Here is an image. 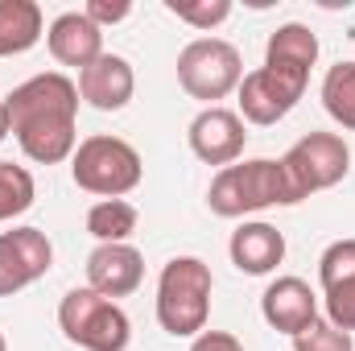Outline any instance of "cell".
I'll use <instances>...</instances> for the list:
<instances>
[{
  "instance_id": "obj_1",
  "label": "cell",
  "mask_w": 355,
  "mask_h": 351,
  "mask_svg": "<svg viewBox=\"0 0 355 351\" xmlns=\"http://www.w3.org/2000/svg\"><path fill=\"white\" fill-rule=\"evenodd\" d=\"M8 103V120H12V137L21 145V153L37 166H58L67 157H75L79 149V83H71L58 71L33 75L21 87H12Z\"/></svg>"
},
{
  "instance_id": "obj_2",
  "label": "cell",
  "mask_w": 355,
  "mask_h": 351,
  "mask_svg": "<svg viewBox=\"0 0 355 351\" xmlns=\"http://www.w3.org/2000/svg\"><path fill=\"white\" fill-rule=\"evenodd\" d=\"M293 190H289V178L281 157H252V162H240V166H223L211 190H207V207L219 215V219H240V215H252V211H265V207H293Z\"/></svg>"
},
{
  "instance_id": "obj_3",
  "label": "cell",
  "mask_w": 355,
  "mask_h": 351,
  "mask_svg": "<svg viewBox=\"0 0 355 351\" xmlns=\"http://www.w3.org/2000/svg\"><path fill=\"white\" fill-rule=\"evenodd\" d=\"M211 264L198 257H174L157 277V323L174 339H194L211 318Z\"/></svg>"
},
{
  "instance_id": "obj_4",
  "label": "cell",
  "mask_w": 355,
  "mask_h": 351,
  "mask_svg": "<svg viewBox=\"0 0 355 351\" xmlns=\"http://www.w3.org/2000/svg\"><path fill=\"white\" fill-rule=\"evenodd\" d=\"M58 327H62V335H67L75 348H83V351H124L132 343V323H128V314H124L112 298L95 293L91 285L71 289V293L58 302Z\"/></svg>"
},
{
  "instance_id": "obj_5",
  "label": "cell",
  "mask_w": 355,
  "mask_h": 351,
  "mask_svg": "<svg viewBox=\"0 0 355 351\" xmlns=\"http://www.w3.org/2000/svg\"><path fill=\"white\" fill-rule=\"evenodd\" d=\"M141 174H145L141 153H137L128 141L103 137V132L79 141V149H75V157H71V178H75V186L87 190V194H99V198H124L128 190L141 186Z\"/></svg>"
},
{
  "instance_id": "obj_6",
  "label": "cell",
  "mask_w": 355,
  "mask_h": 351,
  "mask_svg": "<svg viewBox=\"0 0 355 351\" xmlns=\"http://www.w3.org/2000/svg\"><path fill=\"white\" fill-rule=\"evenodd\" d=\"M244 79V58L232 42L223 37H194L178 54V83L186 95L202 99L215 108V99L232 95Z\"/></svg>"
},
{
  "instance_id": "obj_7",
  "label": "cell",
  "mask_w": 355,
  "mask_h": 351,
  "mask_svg": "<svg viewBox=\"0 0 355 351\" xmlns=\"http://www.w3.org/2000/svg\"><path fill=\"white\" fill-rule=\"evenodd\" d=\"M281 166H285L293 198L302 203V198H310L318 190H331V186H339L347 178V170H352V149H347V141L339 132H306L281 157Z\"/></svg>"
},
{
  "instance_id": "obj_8",
  "label": "cell",
  "mask_w": 355,
  "mask_h": 351,
  "mask_svg": "<svg viewBox=\"0 0 355 351\" xmlns=\"http://www.w3.org/2000/svg\"><path fill=\"white\" fill-rule=\"evenodd\" d=\"M236 95H240V120L268 128L297 108V99L306 95V79H293V75L272 71V67H257L252 75L240 79Z\"/></svg>"
},
{
  "instance_id": "obj_9",
  "label": "cell",
  "mask_w": 355,
  "mask_h": 351,
  "mask_svg": "<svg viewBox=\"0 0 355 351\" xmlns=\"http://www.w3.org/2000/svg\"><path fill=\"white\" fill-rule=\"evenodd\" d=\"M54 264V244L42 228H12L0 236V298L42 281Z\"/></svg>"
},
{
  "instance_id": "obj_10",
  "label": "cell",
  "mask_w": 355,
  "mask_h": 351,
  "mask_svg": "<svg viewBox=\"0 0 355 351\" xmlns=\"http://www.w3.org/2000/svg\"><path fill=\"white\" fill-rule=\"evenodd\" d=\"M190 149H194V157L198 162H207V166H236V157L244 153V141H248V132H244V120H240V112H232V108H202L194 120H190Z\"/></svg>"
},
{
  "instance_id": "obj_11",
  "label": "cell",
  "mask_w": 355,
  "mask_h": 351,
  "mask_svg": "<svg viewBox=\"0 0 355 351\" xmlns=\"http://www.w3.org/2000/svg\"><path fill=\"white\" fill-rule=\"evenodd\" d=\"M145 281V257L132 244H99L87 257V285L103 298H128Z\"/></svg>"
},
{
  "instance_id": "obj_12",
  "label": "cell",
  "mask_w": 355,
  "mask_h": 351,
  "mask_svg": "<svg viewBox=\"0 0 355 351\" xmlns=\"http://www.w3.org/2000/svg\"><path fill=\"white\" fill-rule=\"evenodd\" d=\"M137 91V75L132 62L120 54H99L87 71H79V99L91 103L95 112H120Z\"/></svg>"
},
{
  "instance_id": "obj_13",
  "label": "cell",
  "mask_w": 355,
  "mask_h": 351,
  "mask_svg": "<svg viewBox=\"0 0 355 351\" xmlns=\"http://www.w3.org/2000/svg\"><path fill=\"white\" fill-rule=\"evenodd\" d=\"M261 314L272 331L281 335H302L318 318V298L302 277H277L261 298Z\"/></svg>"
},
{
  "instance_id": "obj_14",
  "label": "cell",
  "mask_w": 355,
  "mask_h": 351,
  "mask_svg": "<svg viewBox=\"0 0 355 351\" xmlns=\"http://www.w3.org/2000/svg\"><path fill=\"white\" fill-rule=\"evenodd\" d=\"M46 46H50L54 62L87 71L91 62L103 54V29L91 21L83 8L79 12H62V17H54V25L46 33Z\"/></svg>"
},
{
  "instance_id": "obj_15",
  "label": "cell",
  "mask_w": 355,
  "mask_h": 351,
  "mask_svg": "<svg viewBox=\"0 0 355 351\" xmlns=\"http://www.w3.org/2000/svg\"><path fill=\"white\" fill-rule=\"evenodd\" d=\"M227 252H232V264H236L240 273L265 277V273H272L277 264L285 261V236H281L272 223L252 219V223H240V228L232 232Z\"/></svg>"
},
{
  "instance_id": "obj_16",
  "label": "cell",
  "mask_w": 355,
  "mask_h": 351,
  "mask_svg": "<svg viewBox=\"0 0 355 351\" xmlns=\"http://www.w3.org/2000/svg\"><path fill=\"white\" fill-rule=\"evenodd\" d=\"M314 62H318V37L310 33V25L289 21V25H281V29L268 37L265 67H272V71H285V75H293V79H306V83H310Z\"/></svg>"
},
{
  "instance_id": "obj_17",
  "label": "cell",
  "mask_w": 355,
  "mask_h": 351,
  "mask_svg": "<svg viewBox=\"0 0 355 351\" xmlns=\"http://www.w3.org/2000/svg\"><path fill=\"white\" fill-rule=\"evenodd\" d=\"M42 25L37 0H0V58L33 50L42 42Z\"/></svg>"
},
{
  "instance_id": "obj_18",
  "label": "cell",
  "mask_w": 355,
  "mask_h": 351,
  "mask_svg": "<svg viewBox=\"0 0 355 351\" xmlns=\"http://www.w3.org/2000/svg\"><path fill=\"white\" fill-rule=\"evenodd\" d=\"M137 207L128 198H99L87 211V232L99 244H128V236L137 232Z\"/></svg>"
},
{
  "instance_id": "obj_19",
  "label": "cell",
  "mask_w": 355,
  "mask_h": 351,
  "mask_svg": "<svg viewBox=\"0 0 355 351\" xmlns=\"http://www.w3.org/2000/svg\"><path fill=\"white\" fill-rule=\"evenodd\" d=\"M322 108L335 124L355 132V62H335L322 79Z\"/></svg>"
},
{
  "instance_id": "obj_20",
  "label": "cell",
  "mask_w": 355,
  "mask_h": 351,
  "mask_svg": "<svg viewBox=\"0 0 355 351\" xmlns=\"http://www.w3.org/2000/svg\"><path fill=\"white\" fill-rule=\"evenodd\" d=\"M37 198V186H33V174L25 166H12V162H0V223L4 219H17L33 207Z\"/></svg>"
},
{
  "instance_id": "obj_21",
  "label": "cell",
  "mask_w": 355,
  "mask_h": 351,
  "mask_svg": "<svg viewBox=\"0 0 355 351\" xmlns=\"http://www.w3.org/2000/svg\"><path fill=\"white\" fill-rule=\"evenodd\" d=\"M166 8L194 29H215L232 17V0H166Z\"/></svg>"
},
{
  "instance_id": "obj_22",
  "label": "cell",
  "mask_w": 355,
  "mask_h": 351,
  "mask_svg": "<svg viewBox=\"0 0 355 351\" xmlns=\"http://www.w3.org/2000/svg\"><path fill=\"white\" fill-rule=\"evenodd\" d=\"M293 351H352V335L327 318H314L302 335H293Z\"/></svg>"
},
{
  "instance_id": "obj_23",
  "label": "cell",
  "mask_w": 355,
  "mask_h": 351,
  "mask_svg": "<svg viewBox=\"0 0 355 351\" xmlns=\"http://www.w3.org/2000/svg\"><path fill=\"white\" fill-rule=\"evenodd\" d=\"M352 277H355V240H335L318 261V281H322V289H331V285L352 281Z\"/></svg>"
},
{
  "instance_id": "obj_24",
  "label": "cell",
  "mask_w": 355,
  "mask_h": 351,
  "mask_svg": "<svg viewBox=\"0 0 355 351\" xmlns=\"http://www.w3.org/2000/svg\"><path fill=\"white\" fill-rule=\"evenodd\" d=\"M322 298H327V323H335L339 331L355 335V277L322 289Z\"/></svg>"
},
{
  "instance_id": "obj_25",
  "label": "cell",
  "mask_w": 355,
  "mask_h": 351,
  "mask_svg": "<svg viewBox=\"0 0 355 351\" xmlns=\"http://www.w3.org/2000/svg\"><path fill=\"white\" fill-rule=\"evenodd\" d=\"M83 12H87L99 29H103V25L124 21V17L132 12V4H128V0H87V8H83Z\"/></svg>"
},
{
  "instance_id": "obj_26",
  "label": "cell",
  "mask_w": 355,
  "mask_h": 351,
  "mask_svg": "<svg viewBox=\"0 0 355 351\" xmlns=\"http://www.w3.org/2000/svg\"><path fill=\"white\" fill-rule=\"evenodd\" d=\"M190 351H244V343L227 331H202V335H194Z\"/></svg>"
},
{
  "instance_id": "obj_27",
  "label": "cell",
  "mask_w": 355,
  "mask_h": 351,
  "mask_svg": "<svg viewBox=\"0 0 355 351\" xmlns=\"http://www.w3.org/2000/svg\"><path fill=\"white\" fill-rule=\"evenodd\" d=\"M8 132H12V120H8V103L0 99V141H4Z\"/></svg>"
},
{
  "instance_id": "obj_28",
  "label": "cell",
  "mask_w": 355,
  "mask_h": 351,
  "mask_svg": "<svg viewBox=\"0 0 355 351\" xmlns=\"http://www.w3.org/2000/svg\"><path fill=\"white\" fill-rule=\"evenodd\" d=\"M0 351H8V343H4V335H0Z\"/></svg>"
}]
</instances>
